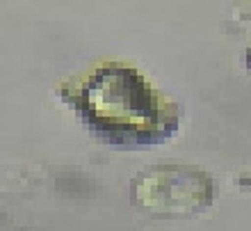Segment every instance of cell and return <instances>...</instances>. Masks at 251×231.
<instances>
[{
	"instance_id": "1",
	"label": "cell",
	"mask_w": 251,
	"mask_h": 231,
	"mask_svg": "<svg viewBox=\"0 0 251 231\" xmlns=\"http://www.w3.org/2000/svg\"><path fill=\"white\" fill-rule=\"evenodd\" d=\"M212 178L194 165H149L132 181V202L153 215H194L212 199Z\"/></svg>"
},
{
	"instance_id": "2",
	"label": "cell",
	"mask_w": 251,
	"mask_h": 231,
	"mask_svg": "<svg viewBox=\"0 0 251 231\" xmlns=\"http://www.w3.org/2000/svg\"><path fill=\"white\" fill-rule=\"evenodd\" d=\"M89 103L92 108L96 106L99 115L114 108L107 115L110 119H137L142 115H149L153 106L146 85L132 71H126V69L100 73L96 83L89 85Z\"/></svg>"
},
{
	"instance_id": "3",
	"label": "cell",
	"mask_w": 251,
	"mask_h": 231,
	"mask_svg": "<svg viewBox=\"0 0 251 231\" xmlns=\"http://www.w3.org/2000/svg\"><path fill=\"white\" fill-rule=\"evenodd\" d=\"M224 28L233 32H245L251 34V2H235L228 7L224 19Z\"/></svg>"
},
{
	"instance_id": "4",
	"label": "cell",
	"mask_w": 251,
	"mask_h": 231,
	"mask_svg": "<svg viewBox=\"0 0 251 231\" xmlns=\"http://www.w3.org/2000/svg\"><path fill=\"white\" fill-rule=\"evenodd\" d=\"M245 64H247V69H249V73H251V46L247 48V53H245Z\"/></svg>"
}]
</instances>
